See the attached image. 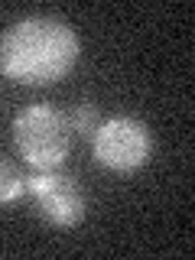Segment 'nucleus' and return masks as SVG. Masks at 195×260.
<instances>
[{
    "label": "nucleus",
    "mask_w": 195,
    "mask_h": 260,
    "mask_svg": "<svg viewBox=\"0 0 195 260\" xmlns=\"http://www.w3.org/2000/svg\"><path fill=\"white\" fill-rule=\"evenodd\" d=\"M72 134H94L98 124H101V114H98V108L91 101H85V104H78L75 111H72Z\"/></svg>",
    "instance_id": "6"
},
{
    "label": "nucleus",
    "mask_w": 195,
    "mask_h": 260,
    "mask_svg": "<svg viewBox=\"0 0 195 260\" xmlns=\"http://www.w3.org/2000/svg\"><path fill=\"white\" fill-rule=\"evenodd\" d=\"M26 195V176L10 159H0V205H13Z\"/></svg>",
    "instance_id": "5"
},
{
    "label": "nucleus",
    "mask_w": 195,
    "mask_h": 260,
    "mask_svg": "<svg viewBox=\"0 0 195 260\" xmlns=\"http://www.w3.org/2000/svg\"><path fill=\"white\" fill-rule=\"evenodd\" d=\"M78 32L52 16H26L0 32V72L13 85H55L78 65Z\"/></svg>",
    "instance_id": "1"
},
{
    "label": "nucleus",
    "mask_w": 195,
    "mask_h": 260,
    "mask_svg": "<svg viewBox=\"0 0 195 260\" xmlns=\"http://www.w3.org/2000/svg\"><path fill=\"white\" fill-rule=\"evenodd\" d=\"M13 146L32 169H59L72 153V124L52 104H29L13 117Z\"/></svg>",
    "instance_id": "2"
},
{
    "label": "nucleus",
    "mask_w": 195,
    "mask_h": 260,
    "mask_svg": "<svg viewBox=\"0 0 195 260\" xmlns=\"http://www.w3.org/2000/svg\"><path fill=\"white\" fill-rule=\"evenodd\" d=\"M26 195L39 218L52 228H75L85 221V192L62 169H36L26 176Z\"/></svg>",
    "instance_id": "4"
},
{
    "label": "nucleus",
    "mask_w": 195,
    "mask_h": 260,
    "mask_svg": "<svg viewBox=\"0 0 195 260\" xmlns=\"http://www.w3.org/2000/svg\"><path fill=\"white\" fill-rule=\"evenodd\" d=\"M94 159L111 173H137L153 156V134L143 120L117 114L98 124L91 134Z\"/></svg>",
    "instance_id": "3"
}]
</instances>
